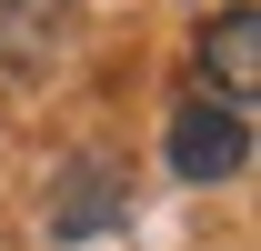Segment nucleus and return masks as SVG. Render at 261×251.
I'll list each match as a JSON object with an SVG mask.
<instances>
[{
	"label": "nucleus",
	"instance_id": "nucleus-1",
	"mask_svg": "<svg viewBox=\"0 0 261 251\" xmlns=\"http://www.w3.org/2000/svg\"><path fill=\"white\" fill-rule=\"evenodd\" d=\"M161 151H171V171H181L191 191L241 181V171H251V111H241V101H221V91H181V101H171Z\"/></svg>",
	"mask_w": 261,
	"mask_h": 251
},
{
	"label": "nucleus",
	"instance_id": "nucleus-2",
	"mask_svg": "<svg viewBox=\"0 0 261 251\" xmlns=\"http://www.w3.org/2000/svg\"><path fill=\"white\" fill-rule=\"evenodd\" d=\"M130 161L111 151H70L61 171H50V241H100V231H121L130 221Z\"/></svg>",
	"mask_w": 261,
	"mask_h": 251
},
{
	"label": "nucleus",
	"instance_id": "nucleus-3",
	"mask_svg": "<svg viewBox=\"0 0 261 251\" xmlns=\"http://www.w3.org/2000/svg\"><path fill=\"white\" fill-rule=\"evenodd\" d=\"M191 91H221V101H241L251 111L261 101V10L241 0V10H201V40H191Z\"/></svg>",
	"mask_w": 261,
	"mask_h": 251
},
{
	"label": "nucleus",
	"instance_id": "nucleus-4",
	"mask_svg": "<svg viewBox=\"0 0 261 251\" xmlns=\"http://www.w3.org/2000/svg\"><path fill=\"white\" fill-rule=\"evenodd\" d=\"M70 40H81V0H0V70L10 81L61 70Z\"/></svg>",
	"mask_w": 261,
	"mask_h": 251
},
{
	"label": "nucleus",
	"instance_id": "nucleus-5",
	"mask_svg": "<svg viewBox=\"0 0 261 251\" xmlns=\"http://www.w3.org/2000/svg\"><path fill=\"white\" fill-rule=\"evenodd\" d=\"M191 10H241V0H191Z\"/></svg>",
	"mask_w": 261,
	"mask_h": 251
}]
</instances>
